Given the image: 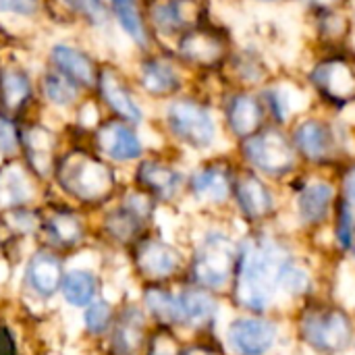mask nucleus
Instances as JSON below:
<instances>
[{
  "label": "nucleus",
  "instance_id": "473e14b6",
  "mask_svg": "<svg viewBox=\"0 0 355 355\" xmlns=\"http://www.w3.org/2000/svg\"><path fill=\"white\" fill-rule=\"evenodd\" d=\"M31 96V83L21 69H2L0 73V104L8 112H17Z\"/></svg>",
  "mask_w": 355,
  "mask_h": 355
},
{
  "label": "nucleus",
  "instance_id": "1a4fd4ad",
  "mask_svg": "<svg viewBox=\"0 0 355 355\" xmlns=\"http://www.w3.org/2000/svg\"><path fill=\"white\" fill-rule=\"evenodd\" d=\"M285 193L283 187L239 166L233 185L231 214L241 231H258L277 227L283 220Z\"/></svg>",
  "mask_w": 355,
  "mask_h": 355
},
{
  "label": "nucleus",
  "instance_id": "8fccbe9b",
  "mask_svg": "<svg viewBox=\"0 0 355 355\" xmlns=\"http://www.w3.org/2000/svg\"><path fill=\"white\" fill-rule=\"evenodd\" d=\"M349 306H352V310H354V316H355V297H354V302H352Z\"/></svg>",
  "mask_w": 355,
  "mask_h": 355
},
{
  "label": "nucleus",
  "instance_id": "c03bdc74",
  "mask_svg": "<svg viewBox=\"0 0 355 355\" xmlns=\"http://www.w3.org/2000/svg\"><path fill=\"white\" fill-rule=\"evenodd\" d=\"M17 146H19L17 129L8 121L0 119V152L2 154H12L17 150Z\"/></svg>",
  "mask_w": 355,
  "mask_h": 355
},
{
  "label": "nucleus",
  "instance_id": "423d86ee",
  "mask_svg": "<svg viewBox=\"0 0 355 355\" xmlns=\"http://www.w3.org/2000/svg\"><path fill=\"white\" fill-rule=\"evenodd\" d=\"M239 237L241 229L229 225L208 227L187 256L185 281L227 297L233 283Z\"/></svg>",
  "mask_w": 355,
  "mask_h": 355
},
{
  "label": "nucleus",
  "instance_id": "2f4dec72",
  "mask_svg": "<svg viewBox=\"0 0 355 355\" xmlns=\"http://www.w3.org/2000/svg\"><path fill=\"white\" fill-rule=\"evenodd\" d=\"M42 227L46 231L48 241L60 250H71L79 245L85 235L81 220L71 212H54L50 214V218L42 223Z\"/></svg>",
  "mask_w": 355,
  "mask_h": 355
},
{
  "label": "nucleus",
  "instance_id": "79ce46f5",
  "mask_svg": "<svg viewBox=\"0 0 355 355\" xmlns=\"http://www.w3.org/2000/svg\"><path fill=\"white\" fill-rule=\"evenodd\" d=\"M6 225L12 229V231H17V233H21V235H25V233H31V231H35L37 227H40V218H37V214L35 212H31V210H27V208H15V210H6Z\"/></svg>",
  "mask_w": 355,
  "mask_h": 355
},
{
  "label": "nucleus",
  "instance_id": "37998d69",
  "mask_svg": "<svg viewBox=\"0 0 355 355\" xmlns=\"http://www.w3.org/2000/svg\"><path fill=\"white\" fill-rule=\"evenodd\" d=\"M40 0H0V12L29 17L37 10Z\"/></svg>",
  "mask_w": 355,
  "mask_h": 355
},
{
  "label": "nucleus",
  "instance_id": "49530a36",
  "mask_svg": "<svg viewBox=\"0 0 355 355\" xmlns=\"http://www.w3.org/2000/svg\"><path fill=\"white\" fill-rule=\"evenodd\" d=\"M0 355H17L15 337L4 324H0Z\"/></svg>",
  "mask_w": 355,
  "mask_h": 355
},
{
  "label": "nucleus",
  "instance_id": "4be33fe9",
  "mask_svg": "<svg viewBox=\"0 0 355 355\" xmlns=\"http://www.w3.org/2000/svg\"><path fill=\"white\" fill-rule=\"evenodd\" d=\"M185 67L177 58L154 56L141 64V87L156 98H175L185 87Z\"/></svg>",
  "mask_w": 355,
  "mask_h": 355
},
{
  "label": "nucleus",
  "instance_id": "6e6552de",
  "mask_svg": "<svg viewBox=\"0 0 355 355\" xmlns=\"http://www.w3.org/2000/svg\"><path fill=\"white\" fill-rule=\"evenodd\" d=\"M239 166L258 173L260 177L285 185L295 173L302 171L300 158L285 127L266 125L252 137L231 146Z\"/></svg>",
  "mask_w": 355,
  "mask_h": 355
},
{
  "label": "nucleus",
  "instance_id": "09e8293b",
  "mask_svg": "<svg viewBox=\"0 0 355 355\" xmlns=\"http://www.w3.org/2000/svg\"><path fill=\"white\" fill-rule=\"evenodd\" d=\"M345 266H349L352 272L355 275V245L352 248V252H349V256H347V260H345Z\"/></svg>",
  "mask_w": 355,
  "mask_h": 355
},
{
  "label": "nucleus",
  "instance_id": "dca6fc26",
  "mask_svg": "<svg viewBox=\"0 0 355 355\" xmlns=\"http://www.w3.org/2000/svg\"><path fill=\"white\" fill-rule=\"evenodd\" d=\"M310 48H355V6H318L304 10Z\"/></svg>",
  "mask_w": 355,
  "mask_h": 355
},
{
  "label": "nucleus",
  "instance_id": "a18cd8bd",
  "mask_svg": "<svg viewBox=\"0 0 355 355\" xmlns=\"http://www.w3.org/2000/svg\"><path fill=\"white\" fill-rule=\"evenodd\" d=\"M289 4L302 8V10H310V8H318V6H337V4H352L349 0H289Z\"/></svg>",
  "mask_w": 355,
  "mask_h": 355
},
{
  "label": "nucleus",
  "instance_id": "c9c22d12",
  "mask_svg": "<svg viewBox=\"0 0 355 355\" xmlns=\"http://www.w3.org/2000/svg\"><path fill=\"white\" fill-rule=\"evenodd\" d=\"M144 225H146V220H141L137 214H133L125 206L114 210L112 214H108L106 223H104L108 235L114 241H119V243H133V241H137L139 231L144 229Z\"/></svg>",
  "mask_w": 355,
  "mask_h": 355
},
{
  "label": "nucleus",
  "instance_id": "b1692460",
  "mask_svg": "<svg viewBox=\"0 0 355 355\" xmlns=\"http://www.w3.org/2000/svg\"><path fill=\"white\" fill-rule=\"evenodd\" d=\"M110 329H112V339H110L112 355H137L139 347H144V343L148 341L146 314L135 306L123 308L112 320Z\"/></svg>",
  "mask_w": 355,
  "mask_h": 355
},
{
  "label": "nucleus",
  "instance_id": "7c9ffc66",
  "mask_svg": "<svg viewBox=\"0 0 355 355\" xmlns=\"http://www.w3.org/2000/svg\"><path fill=\"white\" fill-rule=\"evenodd\" d=\"M31 200V185L27 173L19 164H6L0 168V210L23 208Z\"/></svg>",
  "mask_w": 355,
  "mask_h": 355
},
{
  "label": "nucleus",
  "instance_id": "39448f33",
  "mask_svg": "<svg viewBox=\"0 0 355 355\" xmlns=\"http://www.w3.org/2000/svg\"><path fill=\"white\" fill-rule=\"evenodd\" d=\"M355 48H308L297 69L314 108L349 116L355 108Z\"/></svg>",
  "mask_w": 355,
  "mask_h": 355
},
{
  "label": "nucleus",
  "instance_id": "58836bf2",
  "mask_svg": "<svg viewBox=\"0 0 355 355\" xmlns=\"http://www.w3.org/2000/svg\"><path fill=\"white\" fill-rule=\"evenodd\" d=\"M112 320H114V312L110 304L104 300L89 304L85 310V329L92 335H104L112 327Z\"/></svg>",
  "mask_w": 355,
  "mask_h": 355
},
{
  "label": "nucleus",
  "instance_id": "f3484780",
  "mask_svg": "<svg viewBox=\"0 0 355 355\" xmlns=\"http://www.w3.org/2000/svg\"><path fill=\"white\" fill-rule=\"evenodd\" d=\"M281 67L272 60L268 50L258 44H235L220 77L225 85L258 92Z\"/></svg>",
  "mask_w": 355,
  "mask_h": 355
},
{
  "label": "nucleus",
  "instance_id": "a878e982",
  "mask_svg": "<svg viewBox=\"0 0 355 355\" xmlns=\"http://www.w3.org/2000/svg\"><path fill=\"white\" fill-rule=\"evenodd\" d=\"M64 279V268L60 258L54 252H37L25 270V283L27 287L42 300L54 297Z\"/></svg>",
  "mask_w": 355,
  "mask_h": 355
},
{
  "label": "nucleus",
  "instance_id": "4c0bfd02",
  "mask_svg": "<svg viewBox=\"0 0 355 355\" xmlns=\"http://www.w3.org/2000/svg\"><path fill=\"white\" fill-rule=\"evenodd\" d=\"M183 341L171 329L158 327L146 341V355H179Z\"/></svg>",
  "mask_w": 355,
  "mask_h": 355
},
{
  "label": "nucleus",
  "instance_id": "412c9836",
  "mask_svg": "<svg viewBox=\"0 0 355 355\" xmlns=\"http://www.w3.org/2000/svg\"><path fill=\"white\" fill-rule=\"evenodd\" d=\"M137 183L141 191H146L156 202H173L181 193H185L187 175L173 164L160 160H146L137 168Z\"/></svg>",
  "mask_w": 355,
  "mask_h": 355
},
{
  "label": "nucleus",
  "instance_id": "72a5a7b5",
  "mask_svg": "<svg viewBox=\"0 0 355 355\" xmlns=\"http://www.w3.org/2000/svg\"><path fill=\"white\" fill-rule=\"evenodd\" d=\"M62 297L75 308H87L98 291V279L87 270H71L62 279Z\"/></svg>",
  "mask_w": 355,
  "mask_h": 355
},
{
  "label": "nucleus",
  "instance_id": "c756f323",
  "mask_svg": "<svg viewBox=\"0 0 355 355\" xmlns=\"http://www.w3.org/2000/svg\"><path fill=\"white\" fill-rule=\"evenodd\" d=\"M21 139H23V148H25L31 171L37 177H48V173L52 171V160H54V146H56L54 135L44 127H29Z\"/></svg>",
  "mask_w": 355,
  "mask_h": 355
},
{
  "label": "nucleus",
  "instance_id": "7ed1b4c3",
  "mask_svg": "<svg viewBox=\"0 0 355 355\" xmlns=\"http://www.w3.org/2000/svg\"><path fill=\"white\" fill-rule=\"evenodd\" d=\"M281 187L285 193L281 227L297 241L316 248L318 239L327 235L339 202L335 173L302 168Z\"/></svg>",
  "mask_w": 355,
  "mask_h": 355
},
{
  "label": "nucleus",
  "instance_id": "9b49d317",
  "mask_svg": "<svg viewBox=\"0 0 355 355\" xmlns=\"http://www.w3.org/2000/svg\"><path fill=\"white\" fill-rule=\"evenodd\" d=\"M237 168L239 162L231 150L210 154L187 173L185 193L198 208L212 214H227L231 212Z\"/></svg>",
  "mask_w": 355,
  "mask_h": 355
},
{
  "label": "nucleus",
  "instance_id": "f704fd0d",
  "mask_svg": "<svg viewBox=\"0 0 355 355\" xmlns=\"http://www.w3.org/2000/svg\"><path fill=\"white\" fill-rule=\"evenodd\" d=\"M114 17L119 19V25L123 27V31L141 48H148L150 44V31L148 25L144 21V17L137 10L135 0H110Z\"/></svg>",
  "mask_w": 355,
  "mask_h": 355
},
{
  "label": "nucleus",
  "instance_id": "f8f14e48",
  "mask_svg": "<svg viewBox=\"0 0 355 355\" xmlns=\"http://www.w3.org/2000/svg\"><path fill=\"white\" fill-rule=\"evenodd\" d=\"M235 44L231 31L210 19L177 37L175 58L189 71L220 75Z\"/></svg>",
  "mask_w": 355,
  "mask_h": 355
},
{
  "label": "nucleus",
  "instance_id": "cd10ccee",
  "mask_svg": "<svg viewBox=\"0 0 355 355\" xmlns=\"http://www.w3.org/2000/svg\"><path fill=\"white\" fill-rule=\"evenodd\" d=\"M52 62L56 64L58 73L69 77L73 83H79L85 87H94L98 83L100 71L96 69L94 60L85 52L77 50L75 46L56 44L52 48Z\"/></svg>",
  "mask_w": 355,
  "mask_h": 355
},
{
  "label": "nucleus",
  "instance_id": "a19ab883",
  "mask_svg": "<svg viewBox=\"0 0 355 355\" xmlns=\"http://www.w3.org/2000/svg\"><path fill=\"white\" fill-rule=\"evenodd\" d=\"M335 177H337L341 200L355 212V156L335 171Z\"/></svg>",
  "mask_w": 355,
  "mask_h": 355
},
{
  "label": "nucleus",
  "instance_id": "f03ea898",
  "mask_svg": "<svg viewBox=\"0 0 355 355\" xmlns=\"http://www.w3.org/2000/svg\"><path fill=\"white\" fill-rule=\"evenodd\" d=\"M291 347L304 355H355L352 306L333 293L302 302L289 314Z\"/></svg>",
  "mask_w": 355,
  "mask_h": 355
},
{
  "label": "nucleus",
  "instance_id": "f257e3e1",
  "mask_svg": "<svg viewBox=\"0 0 355 355\" xmlns=\"http://www.w3.org/2000/svg\"><path fill=\"white\" fill-rule=\"evenodd\" d=\"M297 243L281 225L241 231L233 283L227 295L233 312L285 314L279 297V270Z\"/></svg>",
  "mask_w": 355,
  "mask_h": 355
},
{
  "label": "nucleus",
  "instance_id": "9d476101",
  "mask_svg": "<svg viewBox=\"0 0 355 355\" xmlns=\"http://www.w3.org/2000/svg\"><path fill=\"white\" fill-rule=\"evenodd\" d=\"M220 339L229 355H281L291 347L285 314L233 312L223 327Z\"/></svg>",
  "mask_w": 355,
  "mask_h": 355
},
{
  "label": "nucleus",
  "instance_id": "4468645a",
  "mask_svg": "<svg viewBox=\"0 0 355 355\" xmlns=\"http://www.w3.org/2000/svg\"><path fill=\"white\" fill-rule=\"evenodd\" d=\"M216 110L229 146H235L268 125L258 92L225 85L216 94Z\"/></svg>",
  "mask_w": 355,
  "mask_h": 355
},
{
  "label": "nucleus",
  "instance_id": "c85d7f7f",
  "mask_svg": "<svg viewBox=\"0 0 355 355\" xmlns=\"http://www.w3.org/2000/svg\"><path fill=\"white\" fill-rule=\"evenodd\" d=\"M144 304L148 314L154 318V322L162 329H181V306L177 291H171L166 285H148L144 293Z\"/></svg>",
  "mask_w": 355,
  "mask_h": 355
},
{
  "label": "nucleus",
  "instance_id": "20e7f679",
  "mask_svg": "<svg viewBox=\"0 0 355 355\" xmlns=\"http://www.w3.org/2000/svg\"><path fill=\"white\" fill-rule=\"evenodd\" d=\"M287 131L302 168L335 173L355 156V125L349 116H335L310 108Z\"/></svg>",
  "mask_w": 355,
  "mask_h": 355
},
{
  "label": "nucleus",
  "instance_id": "2eb2a0df",
  "mask_svg": "<svg viewBox=\"0 0 355 355\" xmlns=\"http://www.w3.org/2000/svg\"><path fill=\"white\" fill-rule=\"evenodd\" d=\"M260 102L264 106L268 125L277 127H289L297 116L314 108L312 96L308 87L304 85L297 71L279 69L272 79H268L258 89Z\"/></svg>",
  "mask_w": 355,
  "mask_h": 355
},
{
  "label": "nucleus",
  "instance_id": "6ab92c4d",
  "mask_svg": "<svg viewBox=\"0 0 355 355\" xmlns=\"http://www.w3.org/2000/svg\"><path fill=\"white\" fill-rule=\"evenodd\" d=\"M181 306V329L191 331L193 335H216L218 320L227 297L208 291L200 285L185 281V285L177 291Z\"/></svg>",
  "mask_w": 355,
  "mask_h": 355
},
{
  "label": "nucleus",
  "instance_id": "603ef678",
  "mask_svg": "<svg viewBox=\"0 0 355 355\" xmlns=\"http://www.w3.org/2000/svg\"><path fill=\"white\" fill-rule=\"evenodd\" d=\"M354 56H355V50H354Z\"/></svg>",
  "mask_w": 355,
  "mask_h": 355
},
{
  "label": "nucleus",
  "instance_id": "e433bc0d",
  "mask_svg": "<svg viewBox=\"0 0 355 355\" xmlns=\"http://www.w3.org/2000/svg\"><path fill=\"white\" fill-rule=\"evenodd\" d=\"M44 96L54 106H71L77 100V83H73L62 73H46L42 81Z\"/></svg>",
  "mask_w": 355,
  "mask_h": 355
},
{
  "label": "nucleus",
  "instance_id": "aec40b11",
  "mask_svg": "<svg viewBox=\"0 0 355 355\" xmlns=\"http://www.w3.org/2000/svg\"><path fill=\"white\" fill-rule=\"evenodd\" d=\"M210 19L208 0H156L150 8L154 31L175 40Z\"/></svg>",
  "mask_w": 355,
  "mask_h": 355
},
{
  "label": "nucleus",
  "instance_id": "5701e85b",
  "mask_svg": "<svg viewBox=\"0 0 355 355\" xmlns=\"http://www.w3.org/2000/svg\"><path fill=\"white\" fill-rule=\"evenodd\" d=\"M96 146L98 150L116 162H129L141 156L144 146L137 133L127 125V121L114 119L98 127L96 131Z\"/></svg>",
  "mask_w": 355,
  "mask_h": 355
},
{
  "label": "nucleus",
  "instance_id": "a211bd4d",
  "mask_svg": "<svg viewBox=\"0 0 355 355\" xmlns=\"http://www.w3.org/2000/svg\"><path fill=\"white\" fill-rule=\"evenodd\" d=\"M133 262L141 279L150 285H164L187 272V258L173 243L158 237L141 239L135 245Z\"/></svg>",
  "mask_w": 355,
  "mask_h": 355
},
{
  "label": "nucleus",
  "instance_id": "de8ad7c7",
  "mask_svg": "<svg viewBox=\"0 0 355 355\" xmlns=\"http://www.w3.org/2000/svg\"><path fill=\"white\" fill-rule=\"evenodd\" d=\"M248 2H254V4H260V6H283V4H289V0H248Z\"/></svg>",
  "mask_w": 355,
  "mask_h": 355
},
{
  "label": "nucleus",
  "instance_id": "3c124183",
  "mask_svg": "<svg viewBox=\"0 0 355 355\" xmlns=\"http://www.w3.org/2000/svg\"><path fill=\"white\" fill-rule=\"evenodd\" d=\"M349 2H352V6H355V0H349Z\"/></svg>",
  "mask_w": 355,
  "mask_h": 355
},
{
  "label": "nucleus",
  "instance_id": "ddd939ff",
  "mask_svg": "<svg viewBox=\"0 0 355 355\" xmlns=\"http://www.w3.org/2000/svg\"><path fill=\"white\" fill-rule=\"evenodd\" d=\"M56 181L81 204H102L114 191V173L100 158L85 152L67 154L56 166Z\"/></svg>",
  "mask_w": 355,
  "mask_h": 355
},
{
  "label": "nucleus",
  "instance_id": "0eeeda50",
  "mask_svg": "<svg viewBox=\"0 0 355 355\" xmlns=\"http://www.w3.org/2000/svg\"><path fill=\"white\" fill-rule=\"evenodd\" d=\"M164 123L173 139L196 154H218L225 152L223 144L229 146L216 104L206 96L185 94L171 98Z\"/></svg>",
  "mask_w": 355,
  "mask_h": 355
},
{
  "label": "nucleus",
  "instance_id": "bb28decb",
  "mask_svg": "<svg viewBox=\"0 0 355 355\" xmlns=\"http://www.w3.org/2000/svg\"><path fill=\"white\" fill-rule=\"evenodd\" d=\"M96 85L100 89L102 100L110 106L112 112H116V116L121 121H127V123H139L141 121V116H144L141 108L137 106L129 87L123 83V79L112 69H102Z\"/></svg>",
  "mask_w": 355,
  "mask_h": 355
},
{
  "label": "nucleus",
  "instance_id": "393cba45",
  "mask_svg": "<svg viewBox=\"0 0 355 355\" xmlns=\"http://www.w3.org/2000/svg\"><path fill=\"white\" fill-rule=\"evenodd\" d=\"M355 245V212L341 200L339 196V202H337V208H335V214H333V220L329 225V231L324 235V243H322V254L341 264L347 260L352 248Z\"/></svg>",
  "mask_w": 355,
  "mask_h": 355
},
{
  "label": "nucleus",
  "instance_id": "ea45409f",
  "mask_svg": "<svg viewBox=\"0 0 355 355\" xmlns=\"http://www.w3.org/2000/svg\"><path fill=\"white\" fill-rule=\"evenodd\" d=\"M179 355H229L218 335H193V339L183 341Z\"/></svg>",
  "mask_w": 355,
  "mask_h": 355
}]
</instances>
